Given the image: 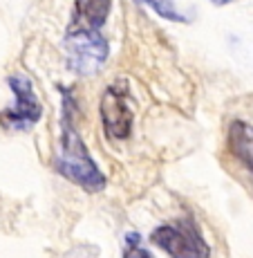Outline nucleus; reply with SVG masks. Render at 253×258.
<instances>
[{"mask_svg":"<svg viewBox=\"0 0 253 258\" xmlns=\"http://www.w3.org/2000/svg\"><path fill=\"white\" fill-rule=\"evenodd\" d=\"M110 7L112 0H74L63 45L67 68L78 77H92L108 61L110 45L101 27L110 16Z\"/></svg>","mask_w":253,"mask_h":258,"instance_id":"nucleus-1","label":"nucleus"},{"mask_svg":"<svg viewBox=\"0 0 253 258\" xmlns=\"http://www.w3.org/2000/svg\"><path fill=\"white\" fill-rule=\"evenodd\" d=\"M63 94V112H61V144H58V155L54 157V168L61 173L65 180L74 182L88 193H99L106 188V175L97 162L92 160L86 142L81 140L76 128V99L69 88H58Z\"/></svg>","mask_w":253,"mask_h":258,"instance_id":"nucleus-2","label":"nucleus"},{"mask_svg":"<svg viewBox=\"0 0 253 258\" xmlns=\"http://www.w3.org/2000/svg\"><path fill=\"white\" fill-rule=\"evenodd\" d=\"M150 242L171 258H211V245L204 240L200 225L193 216L177 218L173 222L155 227Z\"/></svg>","mask_w":253,"mask_h":258,"instance_id":"nucleus-3","label":"nucleus"},{"mask_svg":"<svg viewBox=\"0 0 253 258\" xmlns=\"http://www.w3.org/2000/svg\"><path fill=\"white\" fill-rule=\"evenodd\" d=\"M7 83L14 92V103L0 112V123L9 131H29L34 123L41 121L43 115V106L34 92L32 81L23 74H14L7 79Z\"/></svg>","mask_w":253,"mask_h":258,"instance_id":"nucleus-4","label":"nucleus"},{"mask_svg":"<svg viewBox=\"0 0 253 258\" xmlns=\"http://www.w3.org/2000/svg\"><path fill=\"white\" fill-rule=\"evenodd\" d=\"M130 88L128 81H115L106 88L101 97V121H103V133L110 140H128L132 133V110L130 103Z\"/></svg>","mask_w":253,"mask_h":258,"instance_id":"nucleus-5","label":"nucleus"},{"mask_svg":"<svg viewBox=\"0 0 253 258\" xmlns=\"http://www.w3.org/2000/svg\"><path fill=\"white\" fill-rule=\"evenodd\" d=\"M229 148L237 162L253 173V126L242 119H233L229 128Z\"/></svg>","mask_w":253,"mask_h":258,"instance_id":"nucleus-6","label":"nucleus"},{"mask_svg":"<svg viewBox=\"0 0 253 258\" xmlns=\"http://www.w3.org/2000/svg\"><path fill=\"white\" fill-rule=\"evenodd\" d=\"M135 3L150 7L152 12L157 14V16L166 18V21H173V23H188V18L180 12V9L175 7V3H173V0H135Z\"/></svg>","mask_w":253,"mask_h":258,"instance_id":"nucleus-7","label":"nucleus"},{"mask_svg":"<svg viewBox=\"0 0 253 258\" xmlns=\"http://www.w3.org/2000/svg\"><path fill=\"white\" fill-rule=\"evenodd\" d=\"M123 258H152L146 247H141V238L137 231H130L126 236V247H123Z\"/></svg>","mask_w":253,"mask_h":258,"instance_id":"nucleus-8","label":"nucleus"},{"mask_svg":"<svg viewBox=\"0 0 253 258\" xmlns=\"http://www.w3.org/2000/svg\"><path fill=\"white\" fill-rule=\"evenodd\" d=\"M213 5H217V7H222V5H229V3H233V0H211Z\"/></svg>","mask_w":253,"mask_h":258,"instance_id":"nucleus-9","label":"nucleus"}]
</instances>
